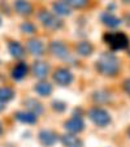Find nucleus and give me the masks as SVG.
Here are the masks:
<instances>
[{"mask_svg":"<svg viewBox=\"0 0 130 147\" xmlns=\"http://www.w3.org/2000/svg\"><path fill=\"white\" fill-rule=\"evenodd\" d=\"M34 91L36 92L38 95H40V96H48V95L52 94L53 89H52V85L48 82H39L35 85V87H34Z\"/></svg>","mask_w":130,"mask_h":147,"instance_id":"obj_17","label":"nucleus"},{"mask_svg":"<svg viewBox=\"0 0 130 147\" xmlns=\"http://www.w3.org/2000/svg\"><path fill=\"white\" fill-rule=\"evenodd\" d=\"M14 98V91L9 86H1L0 87V102H3L4 104L11 102Z\"/></svg>","mask_w":130,"mask_h":147,"instance_id":"obj_21","label":"nucleus"},{"mask_svg":"<svg viewBox=\"0 0 130 147\" xmlns=\"http://www.w3.org/2000/svg\"><path fill=\"white\" fill-rule=\"evenodd\" d=\"M26 74H28V65H26L25 63H18V64H16V67L12 69V77L16 81L24 80Z\"/></svg>","mask_w":130,"mask_h":147,"instance_id":"obj_15","label":"nucleus"},{"mask_svg":"<svg viewBox=\"0 0 130 147\" xmlns=\"http://www.w3.org/2000/svg\"><path fill=\"white\" fill-rule=\"evenodd\" d=\"M4 108H5V106H4V103H3V102H0V112L4 111Z\"/></svg>","mask_w":130,"mask_h":147,"instance_id":"obj_26","label":"nucleus"},{"mask_svg":"<svg viewBox=\"0 0 130 147\" xmlns=\"http://www.w3.org/2000/svg\"><path fill=\"white\" fill-rule=\"evenodd\" d=\"M16 120H18L22 124H35L36 122V116L29 111H20L14 113Z\"/></svg>","mask_w":130,"mask_h":147,"instance_id":"obj_14","label":"nucleus"},{"mask_svg":"<svg viewBox=\"0 0 130 147\" xmlns=\"http://www.w3.org/2000/svg\"><path fill=\"white\" fill-rule=\"evenodd\" d=\"M53 11H55L56 16H68V14H70V7L68 5L64 0H61V1H56V3H53Z\"/></svg>","mask_w":130,"mask_h":147,"instance_id":"obj_19","label":"nucleus"},{"mask_svg":"<svg viewBox=\"0 0 130 147\" xmlns=\"http://www.w3.org/2000/svg\"><path fill=\"white\" fill-rule=\"evenodd\" d=\"M52 107H53V109H55V111H57V112H63L64 109H65V103L59 102V100H55V102L52 103Z\"/></svg>","mask_w":130,"mask_h":147,"instance_id":"obj_24","label":"nucleus"},{"mask_svg":"<svg viewBox=\"0 0 130 147\" xmlns=\"http://www.w3.org/2000/svg\"><path fill=\"white\" fill-rule=\"evenodd\" d=\"M26 50L34 56H42L44 53V45L39 39H30L26 43Z\"/></svg>","mask_w":130,"mask_h":147,"instance_id":"obj_7","label":"nucleus"},{"mask_svg":"<svg viewBox=\"0 0 130 147\" xmlns=\"http://www.w3.org/2000/svg\"><path fill=\"white\" fill-rule=\"evenodd\" d=\"M48 70H50V67L46 63H43V61H35L33 64V67H31L33 74L36 78H39V80H43V78L47 77Z\"/></svg>","mask_w":130,"mask_h":147,"instance_id":"obj_9","label":"nucleus"},{"mask_svg":"<svg viewBox=\"0 0 130 147\" xmlns=\"http://www.w3.org/2000/svg\"><path fill=\"white\" fill-rule=\"evenodd\" d=\"M61 142L65 147H82V141L73 134H64L61 137Z\"/></svg>","mask_w":130,"mask_h":147,"instance_id":"obj_16","label":"nucleus"},{"mask_svg":"<svg viewBox=\"0 0 130 147\" xmlns=\"http://www.w3.org/2000/svg\"><path fill=\"white\" fill-rule=\"evenodd\" d=\"M124 89H125V91H126L127 94L130 95V78L124 82Z\"/></svg>","mask_w":130,"mask_h":147,"instance_id":"obj_25","label":"nucleus"},{"mask_svg":"<svg viewBox=\"0 0 130 147\" xmlns=\"http://www.w3.org/2000/svg\"><path fill=\"white\" fill-rule=\"evenodd\" d=\"M53 81L60 86H68L73 81V74L65 68H59L53 73Z\"/></svg>","mask_w":130,"mask_h":147,"instance_id":"obj_5","label":"nucleus"},{"mask_svg":"<svg viewBox=\"0 0 130 147\" xmlns=\"http://www.w3.org/2000/svg\"><path fill=\"white\" fill-rule=\"evenodd\" d=\"M50 51L53 56L59 59H67L69 56V51L63 42H52L50 45Z\"/></svg>","mask_w":130,"mask_h":147,"instance_id":"obj_6","label":"nucleus"},{"mask_svg":"<svg viewBox=\"0 0 130 147\" xmlns=\"http://www.w3.org/2000/svg\"><path fill=\"white\" fill-rule=\"evenodd\" d=\"M125 4H130V0H122Z\"/></svg>","mask_w":130,"mask_h":147,"instance_id":"obj_28","label":"nucleus"},{"mask_svg":"<svg viewBox=\"0 0 130 147\" xmlns=\"http://www.w3.org/2000/svg\"><path fill=\"white\" fill-rule=\"evenodd\" d=\"M38 17H39V21L42 22V25L47 29H51V30H56V29H60L63 26L61 20H59L57 16L51 13V12L42 11Z\"/></svg>","mask_w":130,"mask_h":147,"instance_id":"obj_4","label":"nucleus"},{"mask_svg":"<svg viewBox=\"0 0 130 147\" xmlns=\"http://www.w3.org/2000/svg\"><path fill=\"white\" fill-rule=\"evenodd\" d=\"M96 70L103 76H115L120 70V63L112 53H103L96 60Z\"/></svg>","mask_w":130,"mask_h":147,"instance_id":"obj_1","label":"nucleus"},{"mask_svg":"<svg viewBox=\"0 0 130 147\" xmlns=\"http://www.w3.org/2000/svg\"><path fill=\"white\" fill-rule=\"evenodd\" d=\"M8 51H9V53L16 59L25 57V53H26L25 47H24L20 42H14V40H12L8 43Z\"/></svg>","mask_w":130,"mask_h":147,"instance_id":"obj_11","label":"nucleus"},{"mask_svg":"<svg viewBox=\"0 0 130 147\" xmlns=\"http://www.w3.org/2000/svg\"><path fill=\"white\" fill-rule=\"evenodd\" d=\"M38 137H39V142H40L43 146H47V147L53 146V144L56 143V141H57L56 134L51 130H42Z\"/></svg>","mask_w":130,"mask_h":147,"instance_id":"obj_12","label":"nucleus"},{"mask_svg":"<svg viewBox=\"0 0 130 147\" xmlns=\"http://www.w3.org/2000/svg\"><path fill=\"white\" fill-rule=\"evenodd\" d=\"M102 22L104 24L105 26H109V28H116V26H119L120 24H121V20L117 18L113 13H111V12H107V13H104L102 16Z\"/></svg>","mask_w":130,"mask_h":147,"instance_id":"obj_18","label":"nucleus"},{"mask_svg":"<svg viewBox=\"0 0 130 147\" xmlns=\"http://www.w3.org/2000/svg\"><path fill=\"white\" fill-rule=\"evenodd\" d=\"M0 63H1V61H0Z\"/></svg>","mask_w":130,"mask_h":147,"instance_id":"obj_31","label":"nucleus"},{"mask_svg":"<svg viewBox=\"0 0 130 147\" xmlns=\"http://www.w3.org/2000/svg\"><path fill=\"white\" fill-rule=\"evenodd\" d=\"M0 25H1V18H0Z\"/></svg>","mask_w":130,"mask_h":147,"instance_id":"obj_29","label":"nucleus"},{"mask_svg":"<svg viewBox=\"0 0 130 147\" xmlns=\"http://www.w3.org/2000/svg\"><path fill=\"white\" fill-rule=\"evenodd\" d=\"M89 116L92 120L95 125L98 126H107L111 122V116L105 109L100 108V107H94L89 111Z\"/></svg>","mask_w":130,"mask_h":147,"instance_id":"obj_3","label":"nucleus"},{"mask_svg":"<svg viewBox=\"0 0 130 147\" xmlns=\"http://www.w3.org/2000/svg\"><path fill=\"white\" fill-rule=\"evenodd\" d=\"M64 1L73 8H85L89 4V0H64Z\"/></svg>","mask_w":130,"mask_h":147,"instance_id":"obj_22","label":"nucleus"},{"mask_svg":"<svg viewBox=\"0 0 130 147\" xmlns=\"http://www.w3.org/2000/svg\"><path fill=\"white\" fill-rule=\"evenodd\" d=\"M104 42L107 43L112 50H125L129 46V38L126 34L121 31H113V33H107L104 35Z\"/></svg>","mask_w":130,"mask_h":147,"instance_id":"obj_2","label":"nucleus"},{"mask_svg":"<svg viewBox=\"0 0 130 147\" xmlns=\"http://www.w3.org/2000/svg\"><path fill=\"white\" fill-rule=\"evenodd\" d=\"M24 104H25L26 109H28L29 112H31V113H34L35 116H38V115H40L42 112H43V106H42L36 99L29 98V99H26L25 102H24Z\"/></svg>","mask_w":130,"mask_h":147,"instance_id":"obj_13","label":"nucleus"},{"mask_svg":"<svg viewBox=\"0 0 130 147\" xmlns=\"http://www.w3.org/2000/svg\"><path fill=\"white\" fill-rule=\"evenodd\" d=\"M129 136H130V130H129Z\"/></svg>","mask_w":130,"mask_h":147,"instance_id":"obj_30","label":"nucleus"},{"mask_svg":"<svg viewBox=\"0 0 130 147\" xmlns=\"http://www.w3.org/2000/svg\"><path fill=\"white\" fill-rule=\"evenodd\" d=\"M75 50H77L78 55H81V56H90L92 53V51H94V47H92V45L89 43V42H81V43L77 45Z\"/></svg>","mask_w":130,"mask_h":147,"instance_id":"obj_20","label":"nucleus"},{"mask_svg":"<svg viewBox=\"0 0 130 147\" xmlns=\"http://www.w3.org/2000/svg\"><path fill=\"white\" fill-rule=\"evenodd\" d=\"M83 128H85V124H83L82 119L78 116L72 117L70 120H68L65 122V129L70 133H79V131L83 130Z\"/></svg>","mask_w":130,"mask_h":147,"instance_id":"obj_8","label":"nucleus"},{"mask_svg":"<svg viewBox=\"0 0 130 147\" xmlns=\"http://www.w3.org/2000/svg\"><path fill=\"white\" fill-rule=\"evenodd\" d=\"M21 31L25 34H34L35 33V25L31 22H24L22 25H21Z\"/></svg>","mask_w":130,"mask_h":147,"instance_id":"obj_23","label":"nucleus"},{"mask_svg":"<svg viewBox=\"0 0 130 147\" xmlns=\"http://www.w3.org/2000/svg\"><path fill=\"white\" fill-rule=\"evenodd\" d=\"M3 134V126H1V124H0V136Z\"/></svg>","mask_w":130,"mask_h":147,"instance_id":"obj_27","label":"nucleus"},{"mask_svg":"<svg viewBox=\"0 0 130 147\" xmlns=\"http://www.w3.org/2000/svg\"><path fill=\"white\" fill-rule=\"evenodd\" d=\"M14 11L21 16H29L33 12V5L29 3L28 0H14Z\"/></svg>","mask_w":130,"mask_h":147,"instance_id":"obj_10","label":"nucleus"}]
</instances>
